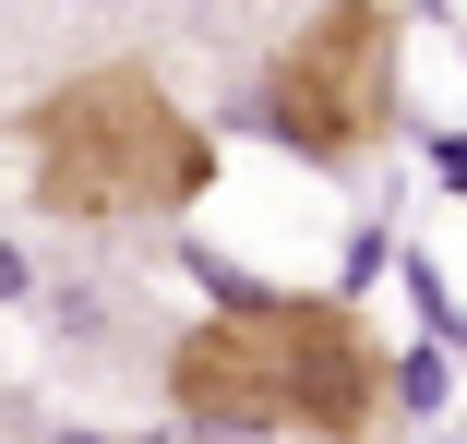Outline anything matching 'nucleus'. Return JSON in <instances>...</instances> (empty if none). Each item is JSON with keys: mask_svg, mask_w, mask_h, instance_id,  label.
Masks as SVG:
<instances>
[{"mask_svg": "<svg viewBox=\"0 0 467 444\" xmlns=\"http://www.w3.org/2000/svg\"><path fill=\"white\" fill-rule=\"evenodd\" d=\"M264 121L288 156L348 168L396 132V0H312L264 72Z\"/></svg>", "mask_w": 467, "mask_h": 444, "instance_id": "7ed1b4c3", "label": "nucleus"}, {"mask_svg": "<svg viewBox=\"0 0 467 444\" xmlns=\"http://www.w3.org/2000/svg\"><path fill=\"white\" fill-rule=\"evenodd\" d=\"M396 396V348L348 301L312 289H240L168 348V408L192 432H312L359 444Z\"/></svg>", "mask_w": 467, "mask_h": 444, "instance_id": "f257e3e1", "label": "nucleus"}, {"mask_svg": "<svg viewBox=\"0 0 467 444\" xmlns=\"http://www.w3.org/2000/svg\"><path fill=\"white\" fill-rule=\"evenodd\" d=\"M216 181V132L168 97V84L144 60H97L48 84V97L25 109V193L72 228L97 217H180Z\"/></svg>", "mask_w": 467, "mask_h": 444, "instance_id": "f03ea898", "label": "nucleus"}]
</instances>
